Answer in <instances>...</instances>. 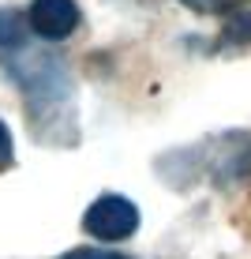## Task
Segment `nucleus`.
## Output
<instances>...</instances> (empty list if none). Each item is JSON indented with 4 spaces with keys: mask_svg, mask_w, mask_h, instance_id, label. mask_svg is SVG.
<instances>
[{
    "mask_svg": "<svg viewBox=\"0 0 251 259\" xmlns=\"http://www.w3.org/2000/svg\"><path fill=\"white\" fill-rule=\"evenodd\" d=\"M83 226L97 240H128L139 229V207L128 195H116V192L97 195L83 214Z\"/></svg>",
    "mask_w": 251,
    "mask_h": 259,
    "instance_id": "1",
    "label": "nucleus"
},
{
    "mask_svg": "<svg viewBox=\"0 0 251 259\" xmlns=\"http://www.w3.org/2000/svg\"><path fill=\"white\" fill-rule=\"evenodd\" d=\"M26 23H30V30L38 38L64 41L79 26V4L75 0H34L30 12H26Z\"/></svg>",
    "mask_w": 251,
    "mask_h": 259,
    "instance_id": "2",
    "label": "nucleus"
},
{
    "mask_svg": "<svg viewBox=\"0 0 251 259\" xmlns=\"http://www.w3.org/2000/svg\"><path fill=\"white\" fill-rule=\"evenodd\" d=\"M180 4L191 8V12H199V15H229V12H236V8L251 4V0H180Z\"/></svg>",
    "mask_w": 251,
    "mask_h": 259,
    "instance_id": "3",
    "label": "nucleus"
},
{
    "mask_svg": "<svg viewBox=\"0 0 251 259\" xmlns=\"http://www.w3.org/2000/svg\"><path fill=\"white\" fill-rule=\"evenodd\" d=\"M60 259H128V255L109 252V248H71V252H64Z\"/></svg>",
    "mask_w": 251,
    "mask_h": 259,
    "instance_id": "4",
    "label": "nucleus"
},
{
    "mask_svg": "<svg viewBox=\"0 0 251 259\" xmlns=\"http://www.w3.org/2000/svg\"><path fill=\"white\" fill-rule=\"evenodd\" d=\"M12 162H15V143H12V132H8V124L0 120V173H4Z\"/></svg>",
    "mask_w": 251,
    "mask_h": 259,
    "instance_id": "5",
    "label": "nucleus"
}]
</instances>
